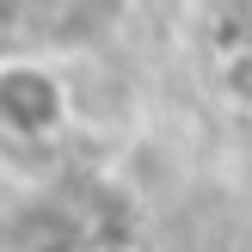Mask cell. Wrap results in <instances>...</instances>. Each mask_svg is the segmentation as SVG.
I'll return each instance as SVG.
<instances>
[{
  "mask_svg": "<svg viewBox=\"0 0 252 252\" xmlns=\"http://www.w3.org/2000/svg\"><path fill=\"white\" fill-rule=\"evenodd\" d=\"M74 123V86L43 56H0V135L6 142H56Z\"/></svg>",
  "mask_w": 252,
  "mask_h": 252,
  "instance_id": "1",
  "label": "cell"
},
{
  "mask_svg": "<svg viewBox=\"0 0 252 252\" xmlns=\"http://www.w3.org/2000/svg\"><path fill=\"white\" fill-rule=\"evenodd\" d=\"M93 252H142V246H129V240H111V246H93Z\"/></svg>",
  "mask_w": 252,
  "mask_h": 252,
  "instance_id": "3",
  "label": "cell"
},
{
  "mask_svg": "<svg viewBox=\"0 0 252 252\" xmlns=\"http://www.w3.org/2000/svg\"><path fill=\"white\" fill-rule=\"evenodd\" d=\"M221 98H234V105L252 111V49H240V56L221 62Z\"/></svg>",
  "mask_w": 252,
  "mask_h": 252,
  "instance_id": "2",
  "label": "cell"
}]
</instances>
